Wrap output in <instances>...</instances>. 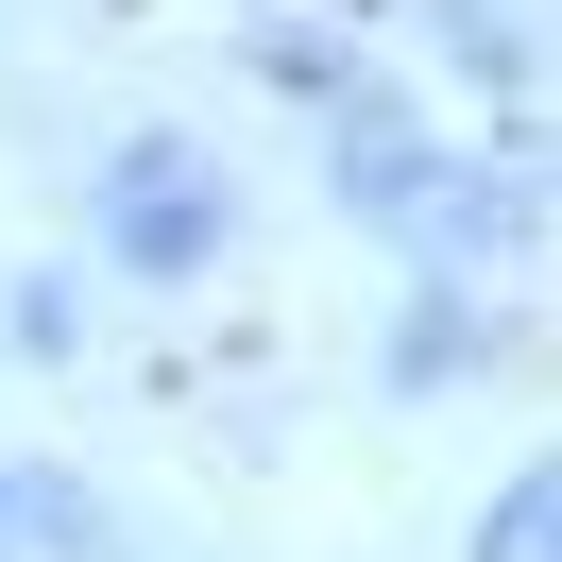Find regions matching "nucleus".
<instances>
[{
	"instance_id": "obj_1",
	"label": "nucleus",
	"mask_w": 562,
	"mask_h": 562,
	"mask_svg": "<svg viewBox=\"0 0 562 562\" xmlns=\"http://www.w3.org/2000/svg\"><path fill=\"white\" fill-rule=\"evenodd\" d=\"M120 256H205V188H171V154H137V188H120Z\"/></svg>"
}]
</instances>
